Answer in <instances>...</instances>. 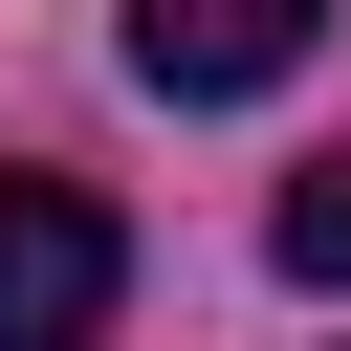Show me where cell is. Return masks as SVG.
Here are the masks:
<instances>
[{
	"label": "cell",
	"instance_id": "cell-3",
	"mask_svg": "<svg viewBox=\"0 0 351 351\" xmlns=\"http://www.w3.org/2000/svg\"><path fill=\"white\" fill-rule=\"evenodd\" d=\"M263 241H285V285H329V307H351V154H307V176L263 197Z\"/></svg>",
	"mask_w": 351,
	"mask_h": 351
},
{
	"label": "cell",
	"instance_id": "cell-2",
	"mask_svg": "<svg viewBox=\"0 0 351 351\" xmlns=\"http://www.w3.org/2000/svg\"><path fill=\"white\" fill-rule=\"evenodd\" d=\"M307 44H329V0H132V88H176V110L285 88Z\"/></svg>",
	"mask_w": 351,
	"mask_h": 351
},
{
	"label": "cell",
	"instance_id": "cell-1",
	"mask_svg": "<svg viewBox=\"0 0 351 351\" xmlns=\"http://www.w3.org/2000/svg\"><path fill=\"white\" fill-rule=\"evenodd\" d=\"M132 307V219L88 176H0V351H110Z\"/></svg>",
	"mask_w": 351,
	"mask_h": 351
}]
</instances>
